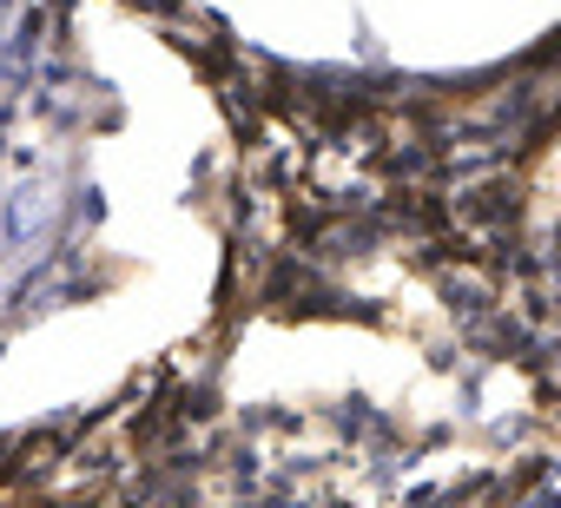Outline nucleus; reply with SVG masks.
I'll return each instance as SVG.
<instances>
[{"instance_id": "1", "label": "nucleus", "mask_w": 561, "mask_h": 508, "mask_svg": "<svg viewBox=\"0 0 561 508\" xmlns=\"http://www.w3.org/2000/svg\"><path fill=\"white\" fill-rule=\"evenodd\" d=\"M34 41H41V21H21L8 41H0V93L27 80V67H34Z\"/></svg>"}, {"instance_id": "3", "label": "nucleus", "mask_w": 561, "mask_h": 508, "mask_svg": "<svg viewBox=\"0 0 561 508\" xmlns=\"http://www.w3.org/2000/svg\"><path fill=\"white\" fill-rule=\"evenodd\" d=\"M0 251H8V224H0Z\"/></svg>"}, {"instance_id": "2", "label": "nucleus", "mask_w": 561, "mask_h": 508, "mask_svg": "<svg viewBox=\"0 0 561 508\" xmlns=\"http://www.w3.org/2000/svg\"><path fill=\"white\" fill-rule=\"evenodd\" d=\"M34 224H41V198H34V192H21V198H14V218H8V231H14V238H27Z\"/></svg>"}]
</instances>
